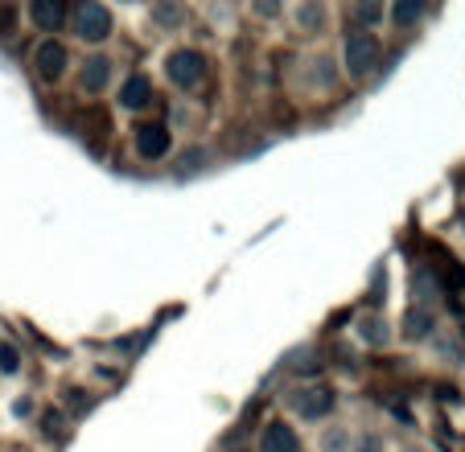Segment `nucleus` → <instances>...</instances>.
Masks as SVG:
<instances>
[{
    "instance_id": "f257e3e1",
    "label": "nucleus",
    "mask_w": 465,
    "mask_h": 452,
    "mask_svg": "<svg viewBox=\"0 0 465 452\" xmlns=\"http://www.w3.org/2000/svg\"><path fill=\"white\" fill-rule=\"evenodd\" d=\"M342 62H346V74L354 83L371 79L379 66V37L371 29H351L346 34V45H342Z\"/></svg>"
},
{
    "instance_id": "f03ea898",
    "label": "nucleus",
    "mask_w": 465,
    "mask_h": 452,
    "mask_svg": "<svg viewBox=\"0 0 465 452\" xmlns=\"http://www.w3.org/2000/svg\"><path fill=\"white\" fill-rule=\"evenodd\" d=\"M165 79H169V87H177V91L203 87V79H206L203 50H193V45H177V50H169L165 54Z\"/></svg>"
},
{
    "instance_id": "7ed1b4c3",
    "label": "nucleus",
    "mask_w": 465,
    "mask_h": 452,
    "mask_svg": "<svg viewBox=\"0 0 465 452\" xmlns=\"http://www.w3.org/2000/svg\"><path fill=\"white\" fill-rule=\"evenodd\" d=\"M71 29L83 45H104L112 37V13L104 5H95V0H83L71 13Z\"/></svg>"
},
{
    "instance_id": "20e7f679",
    "label": "nucleus",
    "mask_w": 465,
    "mask_h": 452,
    "mask_svg": "<svg viewBox=\"0 0 465 452\" xmlns=\"http://www.w3.org/2000/svg\"><path fill=\"white\" fill-rule=\"evenodd\" d=\"M289 411L297 419H305V424H322V419L334 416V403L338 395L330 391V387H297V391H289Z\"/></svg>"
},
{
    "instance_id": "39448f33",
    "label": "nucleus",
    "mask_w": 465,
    "mask_h": 452,
    "mask_svg": "<svg viewBox=\"0 0 465 452\" xmlns=\"http://www.w3.org/2000/svg\"><path fill=\"white\" fill-rule=\"evenodd\" d=\"M66 66H71V50L58 42V37H45V42H37L34 50V70L42 83H58L62 74H66Z\"/></svg>"
},
{
    "instance_id": "423d86ee",
    "label": "nucleus",
    "mask_w": 465,
    "mask_h": 452,
    "mask_svg": "<svg viewBox=\"0 0 465 452\" xmlns=\"http://www.w3.org/2000/svg\"><path fill=\"white\" fill-rule=\"evenodd\" d=\"M169 144H173V136H169L165 123H136V128H132V148H136L141 161L169 157Z\"/></svg>"
},
{
    "instance_id": "0eeeda50",
    "label": "nucleus",
    "mask_w": 465,
    "mask_h": 452,
    "mask_svg": "<svg viewBox=\"0 0 465 452\" xmlns=\"http://www.w3.org/2000/svg\"><path fill=\"white\" fill-rule=\"evenodd\" d=\"M112 83H115V62L107 58V54H91V58H83V66H79V87L87 91V95H104Z\"/></svg>"
},
{
    "instance_id": "6e6552de",
    "label": "nucleus",
    "mask_w": 465,
    "mask_h": 452,
    "mask_svg": "<svg viewBox=\"0 0 465 452\" xmlns=\"http://www.w3.org/2000/svg\"><path fill=\"white\" fill-rule=\"evenodd\" d=\"M260 452H301L297 427L284 424V419H272V424H263V432H260Z\"/></svg>"
},
{
    "instance_id": "1a4fd4ad",
    "label": "nucleus",
    "mask_w": 465,
    "mask_h": 452,
    "mask_svg": "<svg viewBox=\"0 0 465 452\" xmlns=\"http://www.w3.org/2000/svg\"><path fill=\"white\" fill-rule=\"evenodd\" d=\"M432 333H437V317H432V309L412 305L404 313V321H400V338L404 341H432Z\"/></svg>"
},
{
    "instance_id": "9d476101",
    "label": "nucleus",
    "mask_w": 465,
    "mask_h": 452,
    "mask_svg": "<svg viewBox=\"0 0 465 452\" xmlns=\"http://www.w3.org/2000/svg\"><path fill=\"white\" fill-rule=\"evenodd\" d=\"M115 103L124 107V112H144V107L153 103V83L144 79V74H128V79L120 83V99Z\"/></svg>"
},
{
    "instance_id": "9b49d317",
    "label": "nucleus",
    "mask_w": 465,
    "mask_h": 452,
    "mask_svg": "<svg viewBox=\"0 0 465 452\" xmlns=\"http://www.w3.org/2000/svg\"><path fill=\"white\" fill-rule=\"evenodd\" d=\"M71 17V9L62 5V0H34L29 5V21H34L42 34H54V29H62V21Z\"/></svg>"
},
{
    "instance_id": "f8f14e48",
    "label": "nucleus",
    "mask_w": 465,
    "mask_h": 452,
    "mask_svg": "<svg viewBox=\"0 0 465 452\" xmlns=\"http://www.w3.org/2000/svg\"><path fill=\"white\" fill-rule=\"evenodd\" d=\"M354 338H359L362 346H371V349L391 346V329H387V321H383V317H375V313L354 321Z\"/></svg>"
},
{
    "instance_id": "ddd939ff",
    "label": "nucleus",
    "mask_w": 465,
    "mask_h": 452,
    "mask_svg": "<svg viewBox=\"0 0 465 452\" xmlns=\"http://www.w3.org/2000/svg\"><path fill=\"white\" fill-rule=\"evenodd\" d=\"M325 21H330V9H325L322 0H305V5L292 9V25H297L301 34H322Z\"/></svg>"
},
{
    "instance_id": "4468645a",
    "label": "nucleus",
    "mask_w": 465,
    "mask_h": 452,
    "mask_svg": "<svg viewBox=\"0 0 465 452\" xmlns=\"http://www.w3.org/2000/svg\"><path fill=\"white\" fill-rule=\"evenodd\" d=\"M351 440H354V432L346 424H330L317 436V452H351Z\"/></svg>"
},
{
    "instance_id": "2eb2a0df",
    "label": "nucleus",
    "mask_w": 465,
    "mask_h": 452,
    "mask_svg": "<svg viewBox=\"0 0 465 452\" xmlns=\"http://www.w3.org/2000/svg\"><path fill=\"white\" fill-rule=\"evenodd\" d=\"M424 13H429V9H424L420 0H400V5H391V9H387V17H391V25L408 29V25H416Z\"/></svg>"
},
{
    "instance_id": "dca6fc26",
    "label": "nucleus",
    "mask_w": 465,
    "mask_h": 452,
    "mask_svg": "<svg viewBox=\"0 0 465 452\" xmlns=\"http://www.w3.org/2000/svg\"><path fill=\"white\" fill-rule=\"evenodd\" d=\"M437 292H440V288H437V280H432V271H416V276H412V296H416V300H420V309L424 305H429V300H437Z\"/></svg>"
},
{
    "instance_id": "f3484780",
    "label": "nucleus",
    "mask_w": 465,
    "mask_h": 452,
    "mask_svg": "<svg viewBox=\"0 0 465 452\" xmlns=\"http://www.w3.org/2000/svg\"><path fill=\"white\" fill-rule=\"evenodd\" d=\"M383 432H375V427H367V432H354L351 440V452H383Z\"/></svg>"
},
{
    "instance_id": "a211bd4d",
    "label": "nucleus",
    "mask_w": 465,
    "mask_h": 452,
    "mask_svg": "<svg viewBox=\"0 0 465 452\" xmlns=\"http://www.w3.org/2000/svg\"><path fill=\"white\" fill-rule=\"evenodd\" d=\"M17 370H21V354L0 341V374H17Z\"/></svg>"
},
{
    "instance_id": "6ab92c4d",
    "label": "nucleus",
    "mask_w": 465,
    "mask_h": 452,
    "mask_svg": "<svg viewBox=\"0 0 465 452\" xmlns=\"http://www.w3.org/2000/svg\"><path fill=\"white\" fill-rule=\"evenodd\" d=\"M153 21H157V25H182V9H177V5H157Z\"/></svg>"
},
{
    "instance_id": "aec40b11",
    "label": "nucleus",
    "mask_w": 465,
    "mask_h": 452,
    "mask_svg": "<svg viewBox=\"0 0 465 452\" xmlns=\"http://www.w3.org/2000/svg\"><path fill=\"white\" fill-rule=\"evenodd\" d=\"M354 21H362V25H375V21H383V9H379V5H362V0H359V5H354Z\"/></svg>"
},
{
    "instance_id": "412c9836",
    "label": "nucleus",
    "mask_w": 465,
    "mask_h": 452,
    "mask_svg": "<svg viewBox=\"0 0 465 452\" xmlns=\"http://www.w3.org/2000/svg\"><path fill=\"white\" fill-rule=\"evenodd\" d=\"M13 416L29 419V416H34V399H17V403H13Z\"/></svg>"
},
{
    "instance_id": "4be33fe9",
    "label": "nucleus",
    "mask_w": 465,
    "mask_h": 452,
    "mask_svg": "<svg viewBox=\"0 0 465 452\" xmlns=\"http://www.w3.org/2000/svg\"><path fill=\"white\" fill-rule=\"evenodd\" d=\"M437 349H440V354H445V358H457V354H461L453 338H440V341H437Z\"/></svg>"
},
{
    "instance_id": "5701e85b",
    "label": "nucleus",
    "mask_w": 465,
    "mask_h": 452,
    "mask_svg": "<svg viewBox=\"0 0 465 452\" xmlns=\"http://www.w3.org/2000/svg\"><path fill=\"white\" fill-rule=\"evenodd\" d=\"M276 13H281V5H272V0H268V5H255V17H276Z\"/></svg>"
},
{
    "instance_id": "b1692460",
    "label": "nucleus",
    "mask_w": 465,
    "mask_h": 452,
    "mask_svg": "<svg viewBox=\"0 0 465 452\" xmlns=\"http://www.w3.org/2000/svg\"><path fill=\"white\" fill-rule=\"evenodd\" d=\"M395 452H429V448H424V444H416V440H408V444H400Z\"/></svg>"
}]
</instances>
